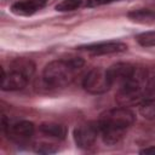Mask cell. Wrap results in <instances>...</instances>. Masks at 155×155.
I'll return each mask as SVG.
<instances>
[{"label": "cell", "instance_id": "6da1fadb", "mask_svg": "<svg viewBox=\"0 0 155 155\" xmlns=\"http://www.w3.org/2000/svg\"><path fill=\"white\" fill-rule=\"evenodd\" d=\"M136 120L134 114L126 107L110 109L102 114L98 120L99 134L105 144L113 145L124 137L126 128H128Z\"/></svg>", "mask_w": 155, "mask_h": 155}, {"label": "cell", "instance_id": "7a4b0ae2", "mask_svg": "<svg viewBox=\"0 0 155 155\" xmlns=\"http://www.w3.org/2000/svg\"><path fill=\"white\" fill-rule=\"evenodd\" d=\"M84 65V61L79 57L70 59H59L50 62L42 73V80L48 88H58L69 85L75 73Z\"/></svg>", "mask_w": 155, "mask_h": 155}, {"label": "cell", "instance_id": "3957f363", "mask_svg": "<svg viewBox=\"0 0 155 155\" xmlns=\"http://www.w3.org/2000/svg\"><path fill=\"white\" fill-rule=\"evenodd\" d=\"M108 78L113 85L119 87L128 82H143L147 84V73L130 63H116L107 69Z\"/></svg>", "mask_w": 155, "mask_h": 155}, {"label": "cell", "instance_id": "277c9868", "mask_svg": "<svg viewBox=\"0 0 155 155\" xmlns=\"http://www.w3.org/2000/svg\"><path fill=\"white\" fill-rule=\"evenodd\" d=\"M145 85L143 82H128L119 87L115 99L121 107L139 105L145 99Z\"/></svg>", "mask_w": 155, "mask_h": 155}, {"label": "cell", "instance_id": "5b68a950", "mask_svg": "<svg viewBox=\"0 0 155 155\" xmlns=\"http://www.w3.org/2000/svg\"><path fill=\"white\" fill-rule=\"evenodd\" d=\"M82 86L87 92L92 94H101L107 92L111 87V82L108 78L107 70L102 68H93L85 76Z\"/></svg>", "mask_w": 155, "mask_h": 155}, {"label": "cell", "instance_id": "8992f818", "mask_svg": "<svg viewBox=\"0 0 155 155\" xmlns=\"http://www.w3.org/2000/svg\"><path fill=\"white\" fill-rule=\"evenodd\" d=\"M99 134L98 121H90L78 126L74 130V140L79 148L88 149L91 148Z\"/></svg>", "mask_w": 155, "mask_h": 155}, {"label": "cell", "instance_id": "52a82bcc", "mask_svg": "<svg viewBox=\"0 0 155 155\" xmlns=\"http://www.w3.org/2000/svg\"><path fill=\"white\" fill-rule=\"evenodd\" d=\"M4 130H6V133L10 139L15 142H23L30 138L34 133V124L27 120L17 121L15 124L6 125L5 121H2Z\"/></svg>", "mask_w": 155, "mask_h": 155}, {"label": "cell", "instance_id": "ba28073f", "mask_svg": "<svg viewBox=\"0 0 155 155\" xmlns=\"http://www.w3.org/2000/svg\"><path fill=\"white\" fill-rule=\"evenodd\" d=\"M79 50L87 51L92 54H110V53H117V52L126 51L127 45L124 42H119V41H108V42H98V44L80 46Z\"/></svg>", "mask_w": 155, "mask_h": 155}, {"label": "cell", "instance_id": "9c48e42d", "mask_svg": "<svg viewBox=\"0 0 155 155\" xmlns=\"http://www.w3.org/2000/svg\"><path fill=\"white\" fill-rule=\"evenodd\" d=\"M29 82V79L17 71L10 70L8 73H5L2 69V76H1V88L4 91H17L22 90L27 86Z\"/></svg>", "mask_w": 155, "mask_h": 155}, {"label": "cell", "instance_id": "30bf717a", "mask_svg": "<svg viewBox=\"0 0 155 155\" xmlns=\"http://www.w3.org/2000/svg\"><path fill=\"white\" fill-rule=\"evenodd\" d=\"M47 0H21L11 6V11L18 16H30L46 5Z\"/></svg>", "mask_w": 155, "mask_h": 155}, {"label": "cell", "instance_id": "8fae6325", "mask_svg": "<svg viewBox=\"0 0 155 155\" xmlns=\"http://www.w3.org/2000/svg\"><path fill=\"white\" fill-rule=\"evenodd\" d=\"M10 70L17 71L30 79L35 71V64L28 58H16L10 63Z\"/></svg>", "mask_w": 155, "mask_h": 155}, {"label": "cell", "instance_id": "7c38bea8", "mask_svg": "<svg viewBox=\"0 0 155 155\" xmlns=\"http://www.w3.org/2000/svg\"><path fill=\"white\" fill-rule=\"evenodd\" d=\"M39 130L41 133L58 139H64L67 136V127L56 122H44L40 125Z\"/></svg>", "mask_w": 155, "mask_h": 155}, {"label": "cell", "instance_id": "4fadbf2b", "mask_svg": "<svg viewBox=\"0 0 155 155\" xmlns=\"http://www.w3.org/2000/svg\"><path fill=\"white\" fill-rule=\"evenodd\" d=\"M127 17L137 23L142 24H151L155 22V12L149 8H138L132 10L127 13Z\"/></svg>", "mask_w": 155, "mask_h": 155}, {"label": "cell", "instance_id": "5bb4252c", "mask_svg": "<svg viewBox=\"0 0 155 155\" xmlns=\"http://www.w3.org/2000/svg\"><path fill=\"white\" fill-rule=\"evenodd\" d=\"M139 113L145 119H149V120L155 119V97L144 99L139 104Z\"/></svg>", "mask_w": 155, "mask_h": 155}, {"label": "cell", "instance_id": "9a60e30c", "mask_svg": "<svg viewBox=\"0 0 155 155\" xmlns=\"http://www.w3.org/2000/svg\"><path fill=\"white\" fill-rule=\"evenodd\" d=\"M137 42L144 47L155 46V31H144L136 38Z\"/></svg>", "mask_w": 155, "mask_h": 155}, {"label": "cell", "instance_id": "2e32d148", "mask_svg": "<svg viewBox=\"0 0 155 155\" xmlns=\"http://www.w3.org/2000/svg\"><path fill=\"white\" fill-rule=\"evenodd\" d=\"M81 4H82V0H63V1H61L56 6V10L57 11H61V12L74 11L78 7H80Z\"/></svg>", "mask_w": 155, "mask_h": 155}, {"label": "cell", "instance_id": "e0dca14e", "mask_svg": "<svg viewBox=\"0 0 155 155\" xmlns=\"http://www.w3.org/2000/svg\"><path fill=\"white\" fill-rule=\"evenodd\" d=\"M35 151L39 154H53L57 151V147L50 143H39L35 145Z\"/></svg>", "mask_w": 155, "mask_h": 155}, {"label": "cell", "instance_id": "ac0fdd59", "mask_svg": "<svg viewBox=\"0 0 155 155\" xmlns=\"http://www.w3.org/2000/svg\"><path fill=\"white\" fill-rule=\"evenodd\" d=\"M144 92H145V99L147 98H154L155 97V76L151 78L147 82Z\"/></svg>", "mask_w": 155, "mask_h": 155}, {"label": "cell", "instance_id": "d6986e66", "mask_svg": "<svg viewBox=\"0 0 155 155\" xmlns=\"http://www.w3.org/2000/svg\"><path fill=\"white\" fill-rule=\"evenodd\" d=\"M114 1H119V0H87V6H90V7H97V6L110 4V2H114Z\"/></svg>", "mask_w": 155, "mask_h": 155}, {"label": "cell", "instance_id": "ffe728a7", "mask_svg": "<svg viewBox=\"0 0 155 155\" xmlns=\"http://www.w3.org/2000/svg\"><path fill=\"white\" fill-rule=\"evenodd\" d=\"M140 154H145V155H155V147H149V148H144L139 151Z\"/></svg>", "mask_w": 155, "mask_h": 155}]
</instances>
